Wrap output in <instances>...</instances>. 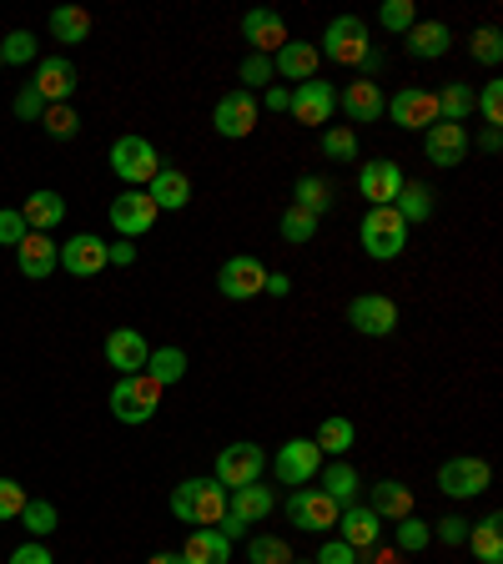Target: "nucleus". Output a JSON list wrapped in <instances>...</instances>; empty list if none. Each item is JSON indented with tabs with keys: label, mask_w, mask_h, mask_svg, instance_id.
<instances>
[{
	"label": "nucleus",
	"mask_w": 503,
	"mask_h": 564,
	"mask_svg": "<svg viewBox=\"0 0 503 564\" xmlns=\"http://www.w3.org/2000/svg\"><path fill=\"white\" fill-rule=\"evenodd\" d=\"M383 117H393V126H403V132H428L433 121H438V91L403 86V91L383 107Z\"/></svg>",
	"instance_id": "12"
},
{
	"label": "nucleus",
	"mask_w": 503,
	"mask_h": 564,
	"mask_svg": "<svg viewBox=\"0 0 503 564\" xmlns=\"http://www.w3.org/2000/svg\"><path fill=\"white\" fill-rule=\"evenodd\" d=\"M348 323H353V333H362V338H393L398 333V302L383 298V292H362V298H353Z\"/></svg>",
	"instance_id": "13"
},
{
	"label": "nucleus",
	"mask_w": 503,
	"mask_h": 564,
	"mask_svg": "<svg viewBox=\"0 0 503 564\" xmlns=\"http://www.w3.org/2000/svg\"><path fill=\"white\" fill-rule=\"evenodd\" d=\"M378 25L407 36V31L418 25V5H413V0H383V5H378Z\"/></svg>",
	"instance_id": "43"
},
{
	"label": "nucleus",
	"mask_w": 503,
	"mask_h": 564,
	"mask_svg": "<svg viewBox=\"0 0 503 564\" xmlns=\"http://www.w3.org/2000/svg\"><path fill=\"white\" fill-rule=\"evenodd\" d=\"M499 146H503V136H499V126H483V136H479V152H499Z\"/></svg>",
	"instance_id": "61"
},
{
	"label": "nucleus",
	"mask_w": 503,
	"mask_h": 564,
	"mask_svg": "<svg viewBox=\"0 0 503 564\" xmlns=\"http://www.w3.org/2000/svg\"><path fill=\"white\" fill-rule=\"evenodd\" d=\"M237 76H242V91H252V86H272V56H247L237 66Z\"/></svg>",
	"instance_id": "50"
},
{
	"label": "nucleus",
	"mask_w": 503,
	"mask_h": 564,
	"mask_svg": "<svg viewBox=\"0 0 503 564\" xmlns=\"http://www.w3.org/2000/svg\"><path fill=\"white\" fill-rule=\"evenodd\" d=\"M433 202H438V197H433L423 181H403V192L393 197V212L403 217L407 228H413V222H428V217H433Z\"/></svg>",
	"instance_id": "36"
},
{
	"label": "nucleus",
	"mask_w": 503,
	"mask_h": 564,
	"mask_svg": "<svg viewBox=\"0 0 503 564\" xmlns=\"http://www.w3.org/2000/svg\"><path fill=\"white\" fill-rule=\"evenodd\" d=\"M111 172H116L121 181H132V187H142V181H152L156 172H161V156H156V146L146 142V136H116V146H111Z\"/></svg>",
	"instance_id": "7"
},
{
	"label": "nucleus",
	"mask_w": 503,
	"mask_h": 564,
	"mask_svg": "<svg viewBox=\"0 0 503 564\" xmlns=\"http://www.w3.org/2000/svg\"><path fill=\"white\" fill-rule=\"evenodd\" d=\"M368 51H372L368 46V21H358V15H337V21L323 31V46H317V56L333 60V66H348V71H358Z\"/></svg>",
	"instance_id": "3"
},
{
	"label": "nucleus",
	"mask_w": 503,
	"mask_h": 564,
	"mask_svg": "<svg viewBox=\"0 0 503 564\" xmlns=\"http://www.w3.org/2000/svg\"><path fill=\"white\" fill-rule=\"evenodd\" d=\"M473 117V86L468 81H454L438 91V121H454V126H463V121Z\"/></svg>",
	"instance_id": "38"
},
{
	"label": "nucleus",
	"mask_w": 503,
	"mask_h": 564,
	"mask_svg": "<svg viewBox=\"0 0 503 564\" xmlns=\"http://www.w3.org/2000/svg\"><path fill=\"white\" fill-rule=\"evenodd\" d=\"M25 217H21V207H5V212H0V242H5V247H21L25 242Z\"/></svg>",
	"instance_id": "52"
},
{
	"label": "nucleus",
	"mask_w": 503,
	"mask_h": 564,
	"mask_svg": "<svg viewBox=\"0 0 503 564\" xmlns=\"http://www.w3.org/2000/svg\"><path fill=\"white\" fill-rule=\"evenodd\" d=\"M161 394H167V388L156 384V378H146V373L116 378V388H111V413H116L121 423H146L161 409Z\"/></svg>",
	"instance_id": "4"
},
{
	"label": "nucleus",
	"mask_w": 503,
	"mask_h": 564,
	"mask_svg": "<svg viewBox=\"0 0 503 564\" xmlns=\"http://www.w3.org/2000/svg\"><path fill=\"white\" fill-rule=\"evenodd\" d=\"M473 111H479L489 126H503V81H489V86H483L479 97H473Z\"/></svg>",
	"instance_id": "49"
},
{
	"label": "nucleus",
	"mask_w": 503,
	"mask_h": 564,
	"mask_svg": "<svg viewBox=\"0 0 503 564\" xmlns=\"http://www.w3.org/2000/svg\"><path fill=\"white\" fill-rule=\"evenodd\" d=\"M146 564H187V560H181V554H152Z\"/></svg>",
	"instance_id": "62"
},
{
	"label": "nucleus",
	"mask_w": 503,
	"mask_h": 564,
	"mask_svg": "<svg viewBox=\"0 0 503 564\" xmlns=\"http://www.w3.org/2000/svg\"><path fill=\"white\" fill-rule=\"evenodd\" d=\"M312 564H362V554L353 550V544H343V540H327Z\"/></svg>",
	"instance_id": "53"
},
{
	"label": "nucleus",
	"mask_w": 503,
	"mask_h": 564,
	"mask_svg": "<svg viewBox=\"0 0 503 564\" xmlns=\"http://www.w3.org/2000/svg\"><path fill=\"white\" fill-rule=\"evenodd\" d=\"M292 202H298V207H308L312 217H323L327 207H333V187H327L323 177H312V172H302V177H298V187H292Z\"/></svg>",
	"instance_id": "39"
},
{
	"label": "nucleus",
	"mask_w": 503,
	"mask_h": 564,
	"mask_svg": "<svg viewBox=\"0 0 503 564\" xmlns=\"http://www.w3.org/2000/svg\"><path fill=\"white\" fill-rule=\"evenodd\" d=\"M272 505H277V499H272V489H267V484H247V489H232L227 494V515L242 519L247 529L262 524V519L272 515Z\"/></svg>",
	"instance_id": "31"
},
{
	"label": "nucleus",
	"mask_w": 503,
	"mask_h": 564,
	"mask_svg": "<svg viewBox=\"0 0 503 564\" xmlns=\"http://www.w3.org/2000/svg\"><path fill=\"white\" fill-rule=\"evenodd\" d=\"M15 267H21L31 283H46V277L60 267V247L46 237V232H25V242L15 247Z\"/></svg>",
	"instance_id": "22"
},
{
	"label": "nucleus",
	"mask_w": 503,
	"mask_h": 564,
	"mask_svg": "<svg viewBox=\"0 0 503 564\" xmlns=\"http://www.w3.org/2000/svg\"><path fill=\"white\" fill-rule=\"evenodd\" d=\"M146 378H156L161 388H171V384H181L187 378V353L181 349H152V358H146Z\"/></svg>",
	"instance_id": "37"
},
{
	"label": "nucleus",
	"mask_w": 503,
	"mask_h": 564,
	"mask_svg": "<svg viewBox=\"0 0 503 564\" xmlns=\"http://www.w3.org/2000/svg\"><path fill=\"white\" fill-rule=\"evenodd\" d=\"M242 41L252 46V56H277L288 46V21L277 11H247L242 15Z\"/></svg>",
	"instance_id": "19"
},
{
	"label": "nucleus",
	"mask_w": 503,
	"mask_h": 564,
	"mask_svg": "<svg viewBox=\"0 0 503 564\" xmlns=\"http://www.w3.org/2000/svg\"><path fill=\"white\" fill-rule=\"evenodd\" d=\"M423 156L433 167H458L468 162V126H454V121H433L423 132Z\"/></svg>",
	"instance_id": "16"
},
{
	"label": "nucleus",
	"mask_w": 503,
	"mask_h": 564,
	"mask_svg": "<svg viewBox=\"0 0 503 564\" xmlns=\"http://www.w3.org/2000/svg\"><path fill=\"white\" fill-rule=\"evenodd\" d=\"M468 550L479 564H503V515H483L479 524H468Z\"/></svg>",
	"instance_id": "32"
},
{
	"label": "nucleus",
	"mask_w": 503,
	"mask_h": 564,
	"mask_svg": "<svg viewBox=\"0 0 503 564\" xmlns=\"http://www.w3.org/2000/svg\"><path fill=\"white\" fill-rule=\"evenodd\" d=\"M21 217H25V228L31 232H51V228H60V217H66V197L51 192V187H41V192L25 197Z\"/></svg>",
	"instance_id": "33"
},
{
	"label": "nucleus",
	"mask_w": 503,
	"mask_h": 564,
	"mask_svg": "<svg viewBox=\"0 0 503 564\" xmlns=\"http://www.w3.org/2000/svg\"><path fill=\"white\" fill-rule=\"evenodd\" d=\"M156 202L146 192H121L111 197V228L121 232V237H146V232L156 228Z\"/></svg>",
	"instance_id": "15"
},
{
	"label": "nucleus",
	"mask_w": 503,
	"mask_h": 564,
	"mask_svg": "<svg viewBox=\"0 0 503 564\" xmlns=\"http://www.w3.org/2000/svg\"><path fill=\"white\" fill-rule=\"evenodd\" d=\"M177 554L187 564H227L232 560V540L222 534V529H192Z\"/></svg>",
	"instance_id": "29"
},
{
	"label": "nucleus",
	"mask_w": 503,
	"mask_h": 564,
	"mask_svg": "<svg viewBox=\"0 0 503 564\" xmlns=\"http://www.w3.org/2000/svg\"><path fill=\"white\" fill-rule=\"evenodd\" d=\"M0 66H5V60H0Z\"/></svg>",
	"instance_id": "64"
},
{
	"label": "nucleus",
	"mask_w": 503,
	"mask_h": 564,
	"mask_svg": "<svg viewBox=\"0 0 503 564\" xmlns=\"http://www.w3.org/2000/svg\"><path fill=\"white\" fill-rule=\"evenodd\" d=\"M257 107H267V111H288V107H292V91H282V86H267V97L257 101Z\"/></svg>",
	"instance_id": "58"
},
{
	"label": "nucleus",
	"mask_w": 503,
	"mask_h": 564,
	"mask_svg": "<svg viewBox=\"0 0 503 564\" xmlns=\"http://www.w3.org/2000/svg\"><path fill=\"white\" fill-rule=\"evenodd\" d=\"M257 97L252 91H227V97L216 101V111H212V132L216 136H227V142H242V136H252L257 132Z\"/></svg>",
	"instance_id": "11"
},
{
	"label": "nucleus",
	"mask_w": 503,
	"mask_h": 564,
	"mask_svg": "<svg viewBox=\"0 0 503 564\" xmlns=\"http://www.w3.org/2000/svg\"><path fill=\"white\" fill-rule=\"evenodd\" d=\"M393 540H398V554H418L433 544V524H423L418 515H407L393 524Z\"/></svg>",
	"instance_id": "41"
},
{
	"label": "nucleus",
	"mask_w": 503,
	"mask_h": 564,
	"mask_svg": "<svg viewBox=\"0 0 503 564\" xmlns=\"http://www.w3.org/2000/svg\"><path fill=\"white\" fill-rule=\"evenodd\" d=\"M15 117H21V121H41V117H46V97H41L36 86H25L21 97H15Z\"/></svg>",
	"instance_id": "54"
},
{
	"label": "nucleus",
	"mask_w": 503,
	"mask_h": 564,
	"mask_svg": "<svg viewBox=\"0 0 503 564\" xmlns=\"http://www.w3.org/2000/svg\"><path fill=\"white\" fill-rule=\"evenodd\" d=\"M358 237H362V253H368L372 263H393V257H403V247H407V222L393 212V207H368Z\"/></svg>",
	"instance_id": "2"
},
{
	"label": "nucleus",
	"mask_w": 503,
	"mask_h": 564,
	"mask_svg": "<svg viewBox=\"0 0 503 564\" xmlns=\"http://www.w3.org/2000/svg\"><path fill=\"white\" fill-rule=\"evenodd\" d=\"M60 267L71 277H97L107 273V242L97 237V232H76L66 247H60Z\"/></svg>",
	"instance_id": "21"
},
{
	"label": "nucleus",
	"mask_w": 503,
	"mask_h": 564,
	"mask_svg": "<svg viewBox=\"0 0 503 564\" xmlns=\"http://www.w3.org/2000/svg\"><path fill=\"white\" fill-rule=\"evenodd\" d=\"M323 156L327 162H358V132L353 126H323Z\"/></svg>",
	"instance_id": "45"
},
{
	"label": "nucleus",
	"mask_w": 503,
	"mask_h": 564,
	"mask_svg": "<svg viewBox=\"0 0 503 564\" xmlns=\"http://www.w3.org/2000/svg\"><path fill=\"white\" fill-rule=\"evenodd\" d=\"M292 121L302 126H333V111H337V86L333 81H302L292 91Z\"/></svg>",
	"instance_id": "14"
},
{
	"label": "nucleus",
	"mask_w": 503,
	"mask_h": 564,
	"mask_svg": "<svg viewBox=\"0 0 503 564\" xmlns=\"http://www.w3.org/2000/svg\"><path fill=\"white\" fill-rule=\"evenodd\" d=\"M247 560L252 564H292L298 554H292V544L282 540V534H252V540H247Z\"/></svg>",
	"instance_id": "40"
},
{
	"label": "nucleus",
	"mask_w": 503,
	"mask_h": 564,
	"mask_svg": "<svg viewBox=\"0 0 503 564\" xmlns=\"http://www.w3.org/2000/svg\"><path fill=\"white\" fill-rule=\"evenodd\" d=\"M317 66H323V56H317V46L312 41H288V46L272 56V71L288 76V81H317Z\"/></svg>",
	"instance_id": "26"
},
{
	"label": "nucleus",
	"mask_w": 503,
	"mask_h": 564,
	"mask_svg": "<svg viewBox=\"0 0 503 564\" xmlns=\"http://www.w3.org/2000/svg\"><path fill=\"white\" fill-rule=\"evenodd\" d=\"M11 564H56V560H51V550L41 540H31V544H21V550L11 554Z\"/></svg>",
	"instance_id": "56"
},
{
	"label": "nucleus",
	"mask_w": 503,
	"mask_h": 564,
	"mask_svg": "<svg viewBox=\"0 0 503 564\" xmlns=\"http://www.w3.org/2000/svg\"><path fill=\"white\" fill-rule=\"evenodd\" d=\"M262 288H267V267L257 263V257L237 253V257H227V263L216 267V292H222L227 302H252V298H262Z\"/></svg>",
	"instance_id": "6"
},
{
	"label": "nucleus",
	"mask_w": 503,
	"mask_h": 564,
	"mask_svg": "<svg viewBox=\"0 0 503 564\" xmlns=\"http://www.w3.org/2000/svg\"><path fill=\"white\" fill-rule=\"evenodd\" d=\"M317 222H323V217H312L308 207H298V202H288V207H282V237H288V242H298V247H302V242H312V237H317Z\"/></svg>",
	"instance_id": "42"
},
{
	"label": "nucleus",
	"mask_w": 503,
	"mask_h": 564,
	"mask_svg": "<svg viewBox=\"0 0 503 564\" xmlns=\"http://www.w3.org/2000/svg\"><path fill=\"white\" fill-rule=\"evenodd\" d=\"M262 468H267V454L257 444H227L222 454H216V474H212V479L232 494V489H247V484L262 479Z\"/></svg>",
	"instance_id": "9"
},
{
	"label": "nucleus",
	"mask_w": 503,
	"mask_h": 564,
	"mask_svg": "<svg viewBox=\"0 0 503 564\" xmlns=\"http://www.w3.org/2000/svg\"><path fill=\"white\" fill-rule=\"evenodd\" d=\"M403 167H398V162H368V167L358 172V192H362V202L368 207H393V197L403 192Z\"/></svg>",
	"instance_id": "20"
},
{
	"label": "nucleus",
	"mask_w": 503,
	"mask_h": 564,
	"mask_svg": "<svg viewBox=\"0 0 503 564\" xmlns=\"http://www.w3.org/2000/svg\"><path fill=\"white\" fill-rule=\"evenodd\" d=\"M25 499H31V494H25L15 479H0V524H5V519H21Z\"/></svg>",
	"instance_id": "51"
},
{
	"label": "nucleus",
	"mask_w": 503,
	"mask_h": 564,
	"mask_svg": "<svg viewBox=\"0 0 503 564\" xmlns=\"http://www.w3.org/2000/svg\"><path fill=\"white\" fill-rule=\"evenodd\" d=\"M41 126H46V136H56V142H71V136L81 132V117L71 111V101H60V107H46Z\"/></svg>",
	"instance_id": "46"
},
{
	"label": "nucleus",
	"mask_w": 503,
	"mask_h": 564,
	"mask_svg": "<svg viewBox=\"0 0 503 564\" xmlns=\"http://www.w3.org/2000/svg\"><path fill=\"white\" fill-rule=\"evenodd\" d=\"M489 484H493L489 458L458 454V458H448V464L438 468V489H444L448 499H479V494H489Z\"/></svg>",
	"instance_id": "5"
},
{
	"label": "nucleus",
	"mask_w": 503,
	"mask_h": 564,
	"mask_svg": "<svg viewBox=\"0 0 503 564\" xmlns=\"http://www.w3.org/2000/svg\"><path fill=\"white\" fill-rule=\"evenodd\" d=\"M292 564H312V560H292Z\"/></svg>",
	"instance_id": "63"
},
{
	"label": "nucleus",
	"mask_w": 503,
	"mask_h": 564,
	"mask_svg": "<svg viewBox=\"0 0 503 564\" xmlns=\"http://www.w3.org/2000/svg\"><path fill=\"white\" fill-rule=\"evenodd\" d=\"M312 444L323 449V454L343 458L353 444H358V429H353V419H343V413H327V419L317 423V439H312Z\"/></svg>",
	"instance_id": "34"
},
{
	"label": "nucleus",
	"mask_w": 503,
	"mask_h": 564,
	"mask_svg": "<svg viewBox=\"0 0 503 564\" xmlns=\"http://www.w3.org/2000/svg\"><path fill=\"white\" fill-rule=\"evenodd\" d=\"M146 187H152L146 197L156 202V212H181V207L192 202V177H187L181 167H161Z\"/></svg>",
	"instance_id": "27"
},
{
	"label": "nucleus",
	"mask_w": 503,
	"mask_h": 564,
	"mask_svg": "<svg viewBox=\"0 0 503 564\" xmlns=\"http://www.w3.org/2000/svg\"><path fill=\"white\" fill-rule=\"evenodd\" d=\"M368 564H403V554H398V550H383V544H372V550H368Z\"/></svg>",
	"instance_id": "60"
},
{
	"label": "nucleus",
	"mask_w": 503,
	"mask_h": 564,
	"mask_svg": "<svg viewBox=\"0 0 503 564\" xmlns=\"http://www.w3.org/2000/svg\"><path fill=\"white\" fill-rule=\"evenodd\" d=\"M444 544H463L468 540V519L463 515H448V519H438V529H433Z\"/></svg>",
	"instance_id": "55"
},
{
	"label": "nucleus",
	"mask_w": 503,
	"mask_h": 564,
	"mask_svg": "<svg viewBox=\"0 0 503 564\" xmlns=\"http://www.w3.org/2000/svg\"><path fill=\"white\" fill-rule=\"evenodd\" d=\"M146 358H152V349H146V338L136 333V328H116V333H107V363L121 373V378L142 373Z\"/></svg>",
	"instance_id": "23"
},
{
	"label": "nucleus",
	"mask_w": 503,
	"mask_h": 564,
	"mask_svg": "<svg viewBox=\"0 0 503 564\" xmlns=\"http://www.w3.org/2000/svg\"><path fill=\"white\" fill-rule=\"evenodd\" d=\"M262 292H272V298H288V292H292V277L288 273H267V288Z\"/></svg>",
	"instance_id": "59"
},
{
	"label": "nucleus",
	"mask_w": 503,
	"mask_h": 564,
	"mask_svg": "<svg viewBox=\"0 0 503 564\" xmlns=\"http://www.w3.org/2000/svg\"><path fill=\"white\" fill-rule=\"evenodd\" d=\"M448 46H454V31L444 21H418L403 41V51L413 60H438V56H448Z\"/></svg>",
	"instance_id": "28"
},
{
	"label": "nucleus",
	"mask_w": 503,
	"mask_h": 564,
	"mask_svg": "<svg viewBox=\"0 0 503 564\" xmlns=\"http://www.w3.org/2000/svg\"><path fill=\"white\" fill-rule=\"evenodd\" d=\"M317 468H323V449L312 444V439H288V444L272 454V474L292 489H308L317 479Z\"/></svg>",
	"instance_id": "8"
},
{
	"label": "nucleus",
	"mask_w": 503,
	"mask_h": 564,
	"mask_svg": "<svg viewBox=\"0 0 503 564\" xmlns=\"http://www.w3.org/2000/svg\"><path fill=\"white\" fill-rule=\"evenodd\" d=\"M0 60L5 66H31L36 60V36L31 31H11V36L0 41Z\"/></svg>",
	"instance_id": "48"
},
{
	"label": "nucleus",
	"mask_w": 503,
	"mask_h": 564,
	"mask_svg": "<svg viewBox=\"0 0 503 564\" xmlns=\"http://www.w3.org/2000/svg\"><path fill=\"white\" fill-rule=\"evenodd\" d=\"M51 36H56L60 46H81V41L91 36V11H81V5H60V11H51Z\"/></svg>",
	"instance_id": "35"
},
{
	"label": "nucleus",
	"mask_w": 503,
	"mask_h": 564,
	"mask_svg": "<svg viewBox=\"0 0 503 564\" xmlns=\"http://www.w3.org/2000/svg\"><path fill=\"white\" fill-rule=\"evenodd\" d=\"M107 263L132 267L136 263V247H132V242H107Z\"/></svg>",
	"instance_id": "57"
},
{
	"label": "nucleus",
	"mask_w": 503,
	"mask_h": 564,
	"mask_svg": "<svg viewBox=\"0 0 503 564\" xmlns=\"http://www.w3.org/2000/svg\"><path fill=\"white\" fill-rule=\"evenodd\" d=\"M317 489H323L337 509H343V505H358V494H362V474L348 464V458H333V464L317 468Z\"/></svg>",
	"instance_id": "25"
},
{
	"label": "nucleus",
	"mask_w": 503,
	"mask_h": 564,
	"mask_svg": "<svg viewBox=\"0 0 503 564\" xmlns=\"http://www.w3.org/2000/svg\"><path fill=\"white\" fill-rule=\"evenodd\" d=\"M288 519H292V529H302V534H327V529L337 524V505L317 489V484H308V489L288 494Z\"/></svg>",
	"instance_id": "10"
},
{
	"label": "nucleus",
	"mask_w": 503,
	"mask_h": 564,
	"mask_svg": "<svg viewBox=\"0 0 503 564\" xmlns=\"http://www.w3.org/2000/svg\"><path fill=\"white\" fill-rule=\"evenodd\" d=\"M468 56L479 60V66H499V60H503V36H499V25H479V31L468 36Z\"/></svg>",
	"instance_id": "44"
},
{
	"label": "nucleus",
	"mask_w": 503,
	"mask_h": 564,
	"mask_svg": "<svg viewBox=\"0 0 503 564\" xmlns=\"http://www.w3.org/2000/svg\"><path fill=\"white\" fill-rule=\"evenodd\" d=\"M368 509H372V515H378V519H383V524H388V519H393V524H398V519H407V515H413V489H407L403 479H378V484H372V499H368Z\"/></svg>",
	"instance_id": "30"
},
{
	"label": "nucleus",
	"mask_w": 503,
	"mask_h": 564,
	"mask_svg": "<svg viewBox=\"0 0 503 564\" xmlns=\"http://www.w3.org/2000/svg\"><path fill=\"white\" fill-rule=\"evenodd\" d=\"M21 519H25V529H31V540H46L51 529H56V505H51V499H25Z\"/></svg>",
	"instance_id": "47"
},
{
	"label": "nucleus",
	"mask_w": 503,
	"mask_h": 564,
	"mask_svg": "<svg viewBox=\"0 0 503 564\" xmlns=\"http://www.w3.org/2000/svg\"><path fill=\"white\" fill-rule=\"evenodd\" d=\"M383 107H388V97L378 81H348L337 91V111L353 121V132H358L362 121H383Z\"/></svg>",
	"instance_id": "17"
},
{
	"label": "nucleus",
	"mask_w": 503,
	"mask_h": 564,
	"mask_svg": "<svg viewBox=\"0 0 503 564\" xmlns=\"http://www.w3.org/2000/svg\"><path fill=\"white\" fill-rule=\"evenodd\" d=\"M171 515L181 524H197V529H216L227 519V489L216 479H181L171 489Z\"/></svg>",
	"instance_id": "1"
},
{
	"label": "nucleus",
	"mask_w": 503,
	"mask_h": 564,
	"mask_svg": "<svg viewBox=\"0 0 503 564\" xmlns=\"http://www.w3.org/2000/svg\"><path fill=\"white\" fill-rule=\"evenodd\" d=\"M333 529H337V540L353 544L358 554H368L372 544L383 540V519L372 515L368 505H343V509H337V524Z\"/></svg>",
	"instance_id": "18"
},
{
	"label": "nucleus",
	"mask_w": 503,
	"mask_h": 564,
	"mask_svg": "<svg viewBox=\"0 0 503 564\" xmlns=\"http://www.w3.org/2000/svg\"><path fill=\"white\" fill-rule=\"evenodd\" d=\"M46 97V107H60V101H71V91H76V66H71V56H46L36 66V81H31Z\"/></svg>",
	"instance_id": "24"
}]
</instances>
